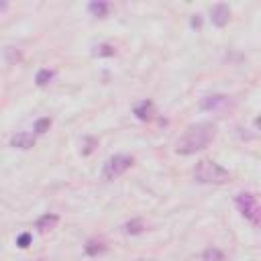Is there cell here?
<instances>
[{
  "label": "cell",
  "mask_w": 261,
  "mask_h": 261,
  "mask_svg": "<svg viewBox=\"0 0 261 261\" xmlns=\"http://www.w3.org/2000/svg\"><path fill=\"white\" fill-rule=\"evenodd\" d=\"M216 137V124L212 122H198L188 126V130L177 139L175 143V153L179 155H192L196 151L206 149Z\"/></svg>",
  "instance_id": "cell-1"
},
{
  "label": "cell",
  "mask_w": 261,
  "mask_h": 261,
  "mask_svg": "<svg viewBox=\"0 0 261 261\" xmlns=\"http://www.w3.org/2000/svg\"><path fill=\"white\" fill-rule=\"evenodd\" d=\"M194 179L200 184H226L230 179V173L216 161L200 159L194 167Z\"/></svg>",
  "instance_id": "cell-2"
},
{
  "label": "cell",
  "mask_w": 261,
  "mask_h": 261,
  "mask_svg": "<svg viewBox=\"0 0 261 261\" xmlns=\"http://www.w3.org/2000/svg\"><path fill=\"white\" fill-rule=\"evenodd\" d=\"M234 204H237L239 212H241L253 226H259V220H261V208H259L257 196H255L253 192H241V194H237Z\"/></svg>",
  "instance_id": "cell-3"
},
{
  "label": "cell",
  "mask_w": 261,
  "mask_h": 261,
  "mask_svg": "<svg viewBox=\"0 0 261 261\" xmlns=\"http://www.w3.org/2000/svg\"><path fill=\"white\" fill-rule=\"evenodd\" d=\"M133 163H135V159H133L130 155L116 153V155H112V157L104 163V167H102V177H104V179H116V177L122 175Z\"/></svg>",
  "instance_id": "cell-4"
},
{
  "label": "cell",
  "mask_w": 261,
  "mask_h": 261,
  "mask_svg": "<svg viewBox=\"0 0 261 261\" xmlns=\"http://www.w3.org/2000/svg\"><path fill=\"white\" fill-rule=\"evenodd\" d=\"M228 18H230V8L226 4H214L210 8V20L214 27L222 29L224 24H228Z\"/></svg>",
  "instance_id": "cell-5"
},
{
  "label": "cell",
  "mask_w": 261,
  "mask_h": 261,
  "mask_svg": "<svg viewBox=\"0 0 261 261\" xmlns=\"http://www.w3.org/2000/svg\"><path fill=\"white\" fill-rule=\"evenodd\" d=\"M230 104V100L226 98V96H222V94H212V96H206V98H202L200 100V108L202 110H222V108H226Z\"/></svg>",
  "instance_id": "cell-6"
},
{
  "label": "cell",
  "mask_w": 261,
  "mask_h": 261,
  "mask_svg": "<svg viewBox=\"0 0 261 261\" xmlns=\"http://www.w3.org/2000/svg\"><path fill=\"white\" fill-rule=\"evenodd\" d=\"M35 141H37V139H35V133L22 130V133H16V135H12V139H10V147L27 151V149L35 147Z\"/></svg>",
  "instance_id": "cell-7"
},
{
  "label": "cell",
  "mask_w": 261,
  "mask_h": 261,
  "mask_svg": "<svg viewBox=\"0 0 261 261\" xmlns=\"http://www.w3.org/2000/svg\"><path fill=\"white\" fill-rule=\"evenodd\" d=\"M57 222H59V216H57V214H53V212H47V214H43V216H39V218H37L35 226H37V230H39V232H47V230L55 228V226H57Z\"/></svg>",
  "instance_id": "cell-8"
},
{
  "label": "cell",
  "mask_w": 261,
  "mask_h": 261,
  "mask_svg": "<svg viewBox=\"0 0 261 261\" xmlns=\"http://www.w3.org/2000/svg\"><path fill=\"white\" fill-rule=\"evenodd\" d=\"M135 116H137L139 120H151V118L155 116V106H153V102H151V100H143L141 104H137V106H135Z\"/></svg>",
  "instance_id": "cell-9"
},
{
  "label": "cell",
  "mask_w": 261,
  "mask_h": 261,
  "mask_svg": "<svg viewBox=\"0 0 261 261\" xmlns=\"http://www.w3.org/2000/svg\"><path fill=\"white\" fill-rule=\"evenodd\" d=\"M145 228H147V224H145L141 218H133V220H128V222L122 224V230H124L126 234H141Z\"/></svg>",
  "instance_id": "cell-10"
},
{
  "label": "cell",
  "mask_w": 261,
  "mask_h": 261,
  "mask_svg": "<svg viewBox=\"0 0 261 261\" xmlns=\"http://www.w3.org/2000/svg\"><path fill=\"white\" fill-rule=\"evenodd\" d=\"M88 10L94 14V16H106L108 14V10H110V4L108 2H90L88 4Z\"/></svg>",
  "instance_id": "cell-11"
},
{
  "label": "cell",
  "mask_w": 261,
  "mask_h": 261,
  "mask_svg": "<svg viewBox=\"0 0 261 261\" xmlns=\"http://www.w3.org/2000/svg\"><path fill=\"white\" fill-rule=\"evenodd\" d=\"M53 77H55V71L53 69H39L37 75H35V82H37V86H47Z\"/></svg>",
  "instance_id": "cell-12"
},
{
  "label": "cell",
  "mask_w": 261,
  "mask_h": 261,
  "mask_svg": "<svg viewBox=\"0 0 261 261\" xmlns=\"http://www.w3.org/2000/svg\"><path fill=\"white\" fill-rule=\"evenodd\" d=\"M202 259L204 261H224V253L216 247H208L204 253H202Z\"/></svg>",
  "instance_id": "cell-13"
},
{
  "label": "cell",
  "mask_w": 261,
  "mask_h": 261,
  "mask_svg": "<svg viewBox=\"0 0 261 261\" xmlns=\"http://www.w3.org/2000/svg\"><path fill=\"white\" fill-rule=\"evenodd\" d=\"M104 249H106V245H104L102 241H88V245L84 247L86 255H98V253H102Z\"/></svg>",
  "instance_id": "cell-14"
},
{
  "label": "cell",
  "mask_w": 261,
  "mask_h": 261,
  "mask_svg": "<svg viewBox=\"0 0 261 261\" xmlns=\"http://www.w3.org/2000/svg\"><path fill=\"white\" fill-rule=\"evenodd\" d=\"M49 126H51V118H49V116H43V118H39V120L35 122V133H37V135H43V133L49 130Z\"/></svg>",
  "instance_id": "cell-15"
},
{
  "label": "cell",
  "mask_w": 261,
  "mask_h": 261,
  "mask_svg": "<svg viewBox=\"0 0 261 261\" xmlns=\"http://www.w3.org/2000/svg\"><path fill=\"white\" fill-rule=\"evenodd\" d=\"M94 53H96V55H100V57H110V55H114V47L104 43V45H98Z\"/></svg>",
  "instance_id": "cell-16"
},
{
  "label": "cell",
  "mask_w": 261,
  "mask_h": 261,
  "mask_svg": "<svg viewBox=\"0 0 261 261\" xmlns=\"http://www.w3.org/2000/svg\"><path fill=\"white\" fill-rule=\"evenodd\" d=\"M29 243H31V234H29V232H22V234L16 239V245H18L20 249H27Z\"/></svg>",
  "instance_id": "cell-17"
},
{
  "label": "cell",
  "mask_w": 261,
  "mask_h": 261,
  "mask_svg": "<svg viewBox=\"0 0 261 261\" xmlns=\"http://www.w3.org/2000/svg\"><path fill=\"white\" fill-rule=\"evenodd\" d=\"M84 143H86V147L82 149V153H84V155H88V153H92V149H94V145H96V139H92V137H88V139H86Z\"/></svg>",
  "instance_id": "cell-18"
},
{
  "label": "cell",
  "mask_w": 261,
  "mask_h": 261,
  "mask_svg": "<svg viewBox=\"0 0 261 261\" xmlns=\"http://www.w3.org/2000/svg\"><path fill=\"white\" fill-rule=\"evenodd\" d=\"M192 27H200V14H194V18H192Z\"/></svg>",
  "instance_id": "cell-19"
}]
</instances>
